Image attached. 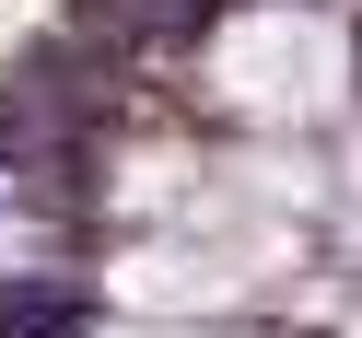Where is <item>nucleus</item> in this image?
<instances>
[{"mask_svg": "<svg viewBox=\"0 0 362 338\" xmlns=\"http://www.w3.org/2000/svg\"><path fill=\"white\" fill-rule=\"evenodd\" d=\"M257 280H269V245H152V257H129L141 303H245Z\"/></svg>", "mask_w": 362, "mask_h": 338, "instance_id": "f03ea898", "label": "nucleus"}, {"mask_svg": "<svg viewBox=\"0 0 362 338\" xmlns=\"http://www.w3.org/2000/svg\"><path fill=\"white\" fill-rule=\"evenodd\" d=\"M339 82H351V47L315 0H257L211 35V94L257 128H315L339 105Z\"/></svg>", "mask_w": 362, "mask_h": 338, "instance_id": "f257e3e1", "label": "nucleus"}]
</instances>
